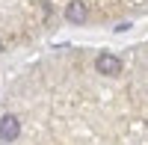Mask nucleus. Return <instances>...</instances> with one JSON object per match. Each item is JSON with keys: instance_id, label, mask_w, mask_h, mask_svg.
<instances>
[{"instance_id": "1", "label": "nucleus", "mask_w": 148, "mask_h": 145, "mask_svg": "<svg viewBox=\"0 0 148 145\" xmlns=\"http://www.w3.org/2000/svg\"><path fill=\"white\" fill-rule=\"evenodd\" d=\"M18 133H21V122L15 116H3L0 118V139L3 142H15Z\"/></svg>"}, {"instance_id": "2", "label": "nucleus", "mask_w": 148, "mask_h": 145, "mask_svg": "<svg viewBox=\"0 0 148 145\" xmlns=\"http://www.w3.org/2000/svg\"><path fill=\"white\" fill-rule=\"evenodd\" d=\"M95 68L101 71V74H119L121 71V59L119 56H113V53H98V59H95Z\"/></svg>"}, {"instance_id": "3", "label": "nucleus", "mask_w": 148, "mask_h": 145, "mask_svg": "<svg viewBox=\"0 0 148 145\" xmlns=\"http://www.w3.org/2000/svg\"><path fill=\"white\" fill-rule=\"evenodd\" d=\"M65 18H68L71 24H83V21H86V6L80 3V0L68 3V9H65Z\"/></svg>"}, {"instance_id": "4", "label": "nucleus", "mask_w": 148, "mask_h": 145, "mask_svg": "<svg viewBox=\"0 0 148 145\" xmlns=\"http://www.w3.org/2000/svg\"><path fill=\"white\" fill-rule=\"evenodd\" d=\"M0 51H3V42H0Z\"/></svg>"}]
</instances>
